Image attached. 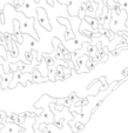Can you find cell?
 Segmentation results:
<instances>
[{"mask_svg":"<svg viewBox=\"0 0 128 133\" xmlns=\"http://www.w3.org/2000/svg\"><path fill=\"white\" fill-rule=\"evenodd\" d=\"M54 77H56V79H63V66H56V73Z\"/></svg>","mask_w":128,"mask_h":133,"instance_id":"6","label":"cell"},{"mask_svg":"<svg viewBox=\"0 0 128 133\" xmlns=\"http://www.w3.org/2000/svg\"><path fill=\"white\" fill-rule=\"evenodd\" d=\"M20 131H21V127L18 124L5 119V123H4V126L0 130V132L1 133H19Z\"/></svg>","mask_w":128,"mask_h":133,"instance_id":"1","label":"cell"},{"mask_svg":"<svg viewBox=\"0 0 128 133\" xmlns=\"http://www.w3.org/2000/svg\"><path fill=\"white\" fill-rule=\"evenodd\" d=\"M126 27H128V19L126 20Z\"/></svg>","mask_w":128,"mask_h":133,"instance_id":"7","label":"cell"},{"mask_svg":"<svg viewBox=\"0 0 128 133\" xmlns=\"http://www.w3.org/2000/svg\"><path fill=\"white\" fill-rule=\"evenodd\" d=\"M85 20H86V23H88L90 26H92V30H93V32L98 30V24L99 23H98V20H96V19H94V18H90V17H86Z\"/></svg>","mask_w":128,"mask_h":133,"instance_id":"4","label":"cell"},{"mask_svg":"<svg viewBox=\"0 0 128 133\" xmlns=\"http://www.w3.org/2000/svg\"><path fill=\"white\" fill-rule=\"evenodd\" d=\"M38 14H39V24H40L41 26H44V27H46L47 30H49V25H48V18H47V13H46V11L44 10V8H38Z\"/></svg>","mask_w":128,"mask_h":133,"instance_id":"2","label":"cell"},{"mask_svg":"<svg viewBox=\"0 0 128 133\" xmlns=\"http://www.w3.org/2000/svg\"><path fill=\"white\" fill-rule=\"evenodd\" d=\"M13 78V72L11 73V74H8V75H6V74H4L3 75V86L1 87L3 88H6L8 86V84H10V80Z\"/></svg>","mask_w":128,"mask_h":133,"instance_id":"5","label":"cell"},{"mask_svg":"<svg viewBox=\"0 0 128 133\" xmlns=\"http://www.w3.org/2000/svg\"><path fill=\"white\" fill-rule=\"evenodd\" d=\"M42 74H40V71L35 70L34 71V75H32V81L33 83H40V81H46L47 78H41Z\"/></svg>","mask_w":128,"mask_h":133,"instance_id":"3","label":"cell"}]
</instances>
